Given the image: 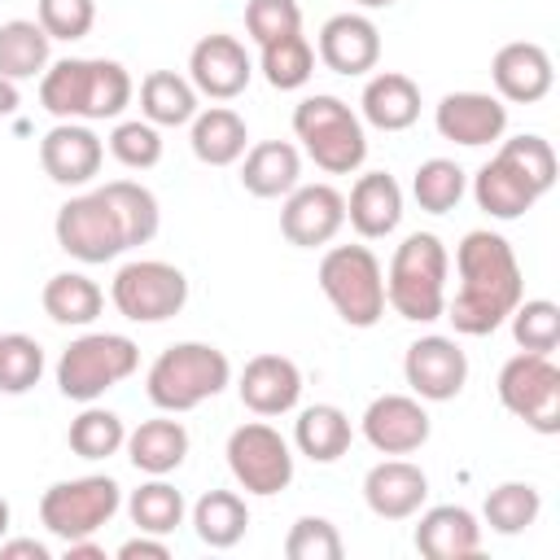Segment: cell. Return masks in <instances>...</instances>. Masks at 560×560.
I'll return each instance as SVG.
<instances>
[{"label": "cell", "mask_w": 560, "mask_h": 560, "mask_svg": "<svg viewBox=\"0 0 560 560\" xmlns=\"http://www.w3.org/2000/svg\"><path fill=\"white\" fill-rule=\"evenodd\" d=\"M455 271H459V289L442 315L464 337H490L499 324H508V315L525 298L516 249L508 245V236H499L490 228L464 232V241L455 249Z\"/></svg>", "instance_id": "1"}, {"label": "cell", "mask_w": 560, "mask_h": 560, "mask_svg": "<svg viewBox=\"0 0 560 560\" xmlns=\"http://www.w3.org/2000/svg\"><path fill=\"white\" fill-rule=\"evenodd\" d=\"M136 96L122 61L109 57H61L39 74V105L57 122H105L118 118Z\"/></svg>", "instance_id": "2"}, {"label": "cell", "mask_w": 560, "mask_h": 560, "mask_svg": "<svg viewBox=\"0 0 560 560\" xmlns=\"http://www.w3.org/2000/svg\"><path fill=\"white\" fill-rule=\"evenodd\" d=\"M551 188H556V149L534 131L499 140L494 158L481 162V171L472 175V201L503 223L529 214L534 201L547 197Z\"/></svg>", "instance_id": "3"}, {"label": "cell", "mask_w": 560, "mask_h": 560, "mask_svg": "<svg viewBox=\"0 0 560 560\" xmlns=\"http://www.w3.org/2000/svg\"><path fill=\"white\" fill-rule=\"evenodd\" d=\"M232 385V363L210 341H175L166 346L144 376V394L158 411H192L206 398H219Z\"/></svg>", "instance_id": "4"}, {"label": "cell", "mask_w": 560, "mask_h": 560, "mask_svg": "<svg viewBox=\"0 0 560 560\" xmlns=\"http://www.w3.org/2000/svg\"><path fill=\"white\" fill-rule=\"evenodd\" d=\"M446 271L451 254L433 232H411L385 271V306L411 324H433L446 311Z\"/></svg>", "instance_id": "5"}, {"label": "cell", "mask_w": 560, "mask_h": 560, "mask_svg": "<svg viewBox=\"0 0 560 560\" xmlns=\"http://www.w3.org/2000/svg\"><path fill=\"white\" fill-rule=\"evenodd\" d=\"M293 136L302 140L306 158L324 171V175H350L363 166L368 158V136H363V118L328 92L302 96L293 105Z\"/></svg>", "instance_id": "6"}, {"label": "cell", "mask_w": 560, "mask_h": 560, "mask_svg": "<svg viewBox=\"0 0 560 560\" xmlns=\"http://www.w3.org/2000/svg\"><path fill=\"white\" fill-rule=\"evenodd\" d=\"M319 289L350 328H372L385 315V271L368 245H332L319 258Z\"/></svg>", "instance_id": "7"}, {"label": "cell", "mask_w": 560, "mask_h": 560, "mask_svg": "<svg viewBox=\"0 0 560 560\" xmlns=\"http://www.w3.org/2000/svg\"><path fill=\"white\" fill-rule=\"evenodd\" d=\"M140 368V346L122 332H83L57 359V389L74 402H96Z\"/></svg>", "instance_id": "8"}, {"label": "cell", "mask_w": 560, "mask_h": 560, "mask_svg": "<svg viewBox=\"0 0 560 560\" xmlns=\"http://www.w3.org/2000/svg\"><path fill=\"white\" fill-rule=\"evenodd\" d=\"M118 508H122V486L105 472H92V477L52 481L39 499V521L52 538L74 542V538H92L101 525H109Z\"/></svg>", "instance_id": "9"}, {"label": "cell", "mask_w": 560, "mask_h": 560, "mask_svg": "<svg viewBox=\"0 0 560 560\" xmlns=\"http://www.w3.org/2000/svg\"><path fill=\"white\" fill-rule=\"evenodd\" d=\"M109 302L131 324H162V319H171V315L184 311V302H188V276L175 262L136 258V262H122L118 267L114 284H109Z\"/></svg>", "instance_id": "10"}, {"label": "cell", "mask_w": 560, "mask_h": 560, "mask_svg": "<svg viewBox=\"0 0 560 560\" xmlns=\"http://www.w3.org/2000/svg\"><path fill=\"white\" fill-rule=\"evenodd\" d=\"M499 402L534 433H560V368L551 363V354L516 350L499 368Z\"/></svg>", "instance_id": "11"}, {"label": "cell", "mask_w": 560, "mask_h": 560, "mask_svg": "<svg viewBox=\"0 0 560 560\" xmlns=\"http://www.w3.org/2000/svg\"><path fill=\"white\" fill-rule=\"evenodd\" d=\"M228 468L245 494H280L293 481V451L267 420H245L228 433Z\"/></svg>", "instance_id": "12"}, {"label": "cell", "mask_w": 560, "mask_h": 560, "mask_svg": "<svg viewBox=\"0 0 560 560\" xmlns=\"http://www.w3.org/2000/svg\"><path fill=\"white\" fill-rule=\"evenodd\" d=\"M52 236H57V245H61L70 258H79V262H88V267H92V262H109V258H118L122 249H131L127 236H122V223H118V214L109 210V201L101 197V188L70 197V201L57 210V219H52Z\"/></svg>", "instance_id": "13"}, {"label": "cell", "mask_w": 560, "mask_h": 560, "mask_svg": "<svg viewBox=\"0 0 560 560\" xmlns=\"http://www.w3.org/2000/svg\"><path fill=\"white\" fill-rule=\"evenodd\" d=\"M402 376L420 402H451L468 385V354L455 337H416L402 354Z\"/></svg>", "instance_id": "14"}, {"label": "cell", "mask_w": 560, "mask_h": 560, "mask_svg": "<svg viewBox=\"0 0 560 560\" xmlns=\"http://www.w3.org/2000/svg\"><path fill=\"white\" fill-rule=\"evenodd\" d=\"M346 228V197L332 184H298L284 192L280 232L298 249H319Z\"/></svg>", "instance_id": "15"}, {"label": "cell", "mask_w": 560, "mask_h": 560, "mask_svg": "<svg viewBox=\"0 0 560 560\" xmlns=\"http://www.w3.org/2000/svg\"><path fill=\"white\" fill-rule=\"evenodd\" d=\"M363 438L372 451L381 455H411L429 442L433 433V420L424 411V402L416 394H381L368 402L363 420H359Z\"/></svg>", "instance_id": "16"}, {"label": "cell", "mask_w": 560, "mask_h": 560, "mask_svg": "<svg viewBox=\"0 0 560 560\" xmlns=\"http://www.w3.org/2000/svg\"><path fill=\"white\" fill-rule=\"evenodd\" d=\"M254 79V61L245 52V44L236 35H201L188 52V83L197 88V96L210 101H232L249 88Z\"/></svg>", "instance_id": "17"}, {"label": "cell", "mask_w": 560, "mask_h": 560, "mask_svg": "<svg viewBox=\"0 0 560 560\" xmlns=\"http://www.w3.org/2000/svg\"><path fill=\"white\" fill-rule=\"evenodd\" d=\"M433 127L442 140H455L464 149H481V144L503 140L508 105L490 92H446L433 109Z\"/></svg>", "instance_id": "18"}, {"label": "cell", "mask_w": 560, "mask_h": 560, "mask_svg": "<svg viewBox=\"0 0 560 560\" xmlns=\"http://www.w3.org/2000/svg\"><path fill=\"white\" fill-rule=\"evenodd\" d=\"M101 162H105V144H101V136L88 122H57L39 140V166L61 188L92 184L96 171H101Z\"/></svg>", "instance_id": "19"}, {"label": "cell", "mask_w": 560, "mask_h": 560, "mask_svg": "<svg viewBox=\"0 0 560 560\" xmlns=\"http://www.w3.org/2000/svg\"><path fill=\"white\" fill-rule=\"evenodd\" d=\"M490 79H494V92L499 101H512V105H534L551 92L556 83V66H551V52L534 39H512L494 52L490 61Z\"/></svg>", "instance_id": "20"}, {"label": "cell", "mask_w": 560, "mask_h": 560, "mask_svg": "<svg viewBox=\"0 0 560 560\" xmlns=\"http://www.w3.org/2000/svg\"><path fill=\"white\" fill-rule=\"evenodd\" d=\"M429 499V477L411 459H381L363 477V503L381 521H411Z\"/></svg>", "instance_id": "21"}, {"label": "cell", "mask_w": 560, "mask_h": 560, "mask_svg": "<svg viewBox=\"0 0 560 560\" xmlns=\"http://www.w3.org/2000/svg\"><path fill=\"white\" fill-rule=\"evenodd\" d=\"M236 394H241V402L254 416H284L302 398V368L289 354H271V350L267 354H254L241 368Z\"/></svg>", "instance_id": "22"}, {"label": "cell", "mask_w": 560, "mask_h": 560, "mask_svg": "<svg viewBox=\"0 0 560 560\" xmlns=\"http://www.w3.org/2000/svg\"><path fill=\"white\" fill-rule=\"evenodd\" d=\"M319 61L332 74H368L381 61V31L363 13H332L319 26Z\"/></svg>", "instance_id": "23"}, {"label": "cell", "mask_w": 560, "mask_h": 560, "mask_svg": "<svg viewBox=\"0 0 560 560\" xmlns=\"http://www.w3.org/2000/svg\"><path fill=\"white\" fill-rule=\"evenodd\" d=\"M411 542L429 560H468L481 551V521L459 503H438L420 512Z\"/></svg>", "instance_id": "24"}, {"label": "cell", "mask_w": 560, "mask_h": 560, "mask_svg": "<svg viewBox=\"0 0 560 560\" xmlns=\"http://www.w3.org/2000/svg\"><path fill=\"white\" fill-rule=\"evenodd\" d=\"M346 223L363 236V241H381L402 223V188L394 175L385 171H368L354 179L350 197H346Z\"/></svg>", "instance_id": "25"}, {"label": "cell", "mask_w": 560, "mask_h": 560, "mask_svg": "<svg viewBox=\"0 0 560 560\" xmlns=\"http://www.w3.org/2000/svg\"><path fill=\"white\" fill-rule=\"evenodd\" d=\"M363 122L376 131H407L420 118V88L398 70H376L359 96Z\"/></svg>", "instance_id": "26"}, {"label": "cell", "mask_w": 560, "mask_h": 560, "mask_svg": "<svg viewBox=\"0 0 560 560\" xmlns=\"http://www.w3.org/2000/svg\"><path fill=\"white\" fill-rule=\"evenodd\" d=\"M302 184V153L289 140H258L241 158V188L254 197H284Z\"/></svg>", "instance_id": "27"}, {"label": "cell", "mask_w": 560, "mask_h": 560, "mask_svg": "<svg viewBox=\"0 0 560 560\" xmlns=\"http://www.w3.org/2000/svg\"><path fill=\"white\" fill-rule=\"evenodd\" d=\"M122 446L140 472L166 477L188 459V429L179 420H171V411H166V416H153V420H140L136 429H127Z\"/></svg>", "instance_id": "28"}, {"label": "cell", "mask_w": 560, "mask_h": 560, "mask_svg": "<svg viewBox=\"0 0 560 560\" xmlns=\"http://www.w3.org/2000/svg\"><path fill=\"white\" fill-rule=\"evenodd\" d=\"M188 144L197 153V162L206 166H232L245 158L249 149V131H245V118L228 105H210V109H197L192 122H188Z\"/></svg>", "instance_id": "29"}, {"label": "cell", "mask_w": 560, "mask_h": 560, "mask_svg": "<svg viewBox=\"0 0 560 560\" xmlns=\"http://www.w3.org/2000/svg\"><path fill=\"white\" fill-rule=\"evenodd\" d=\"M350 438H354L350 416H346L341 407H332V402L302 407L298 420H293V446H298L306 459H315V464L341 459V455L350 451Z\"/></svg>", "instance_id": "30"}, {"label": "cell", "mask_w": 560, "mask_h": 560, "mask_svg": "<svg viewBox=\"0 0 560 560\" xmlns=\"http://www.w3.org/2000/svg\"><path fill=\"white\" fill-rule=\"evenodd\" d=\"M39 302H44V315H48L52 324L88 328V324L101 315L105 293H101V284H96L92 276H83V271H57V276H48Z\"/></svg>", "instance_id": "31"}, {"label": "cell", "mask_w": 560, "mask_h": 560, "mask_svg": "<svg viewBox=\"0 0 560 560\" xmlns=\"http://www.w3.org/2000/svg\"><path fill=\"white\" fill-rule=\"evenodd\" d=\"M197 114V88L175 70H149L140 79V118L153 127H184Z\"/></svg>", "instance_id": "32"}, {"label": "cell", "mask_w": 560, "mask_h": 560, "mask_svg": "<svg viewBox=\"0 0 560 560\" xmlns=\"http://www.w3.org/2000/svg\"><path fill=\"white\" fill-rule=\"evenodd\" d=\"M192 529L206 547L214 551H228L245 538L249 529V508L236 490H206L197 503H192Z\"/></svg>", "instance_id": "33"}, {"label": "cell", "mask_w": 560, "mask_h": 560, "mask_svg": "<svg viewBox=\"0 0 560 560\" xmlns=\"http://www.w3.org/2000/svg\"><path fill=\"white\" fill-rule=\"evenodd\" d=\"M48 48L52 39L44 35V26L35 18H9L0 22V74L22 83L48 70Z\"/></svg>", "instance_id": "34"}, {"label": "cell", "mask_w": 560, "mask_h": 560, "mask_svg": "<svg viewBox=\"0 0 560 560\" xmlns=\"http://www.w3.org/2000/svg\"><path fill=\"white\" fill-rule=\"evenodd\" d=\"M101 197H105L109 210L118 214L122 236H127L131 249H136V245H149V241L158 236V228H162V206H158V197H153L144 184H136V179H109V184H101Z\"/></svg>", "instance_id": "35"}, {"label": "cell", "mask_w": 560, "mask_h": 560, "mask_svg": "<svg viewBox=\"0 0 560 560\" xmlns=\"http://www.w3.org/2000/svg\"><path fill=\"white\" fill-rule=\"evenodd\" d=\"M66 442H70V451H74L79 459H109V455L122 451L127 424H122L118 411L83 402V411H79V416L70 420V429H66Z\"/></svg>", "instance_id": "36"}, {"label": "cell", "mask_w": 560, "mask_h": 560, "mask_svg": "<svg viewBox=\"0 0 560 560\" xmlns=\"http://www.w3.org/2000/svg\"><path fill=\"white\" fill-rule=\"evenodd\" d=\"M258 70H262V79H267L276 92H298V88H306V79L315 74V48L306 44L302 31L280 35V39L262 44Z\"/></svg>", "instance_id": "37"}, {"label": "cell", "mask_w": 560, "mask_h": 560, "mask_svg": "<svg viewBox=\"0 0 560 560\" xmlns=\"http://www.w3.org/2000/svg\"><path fill=\"white\" fill-rule=\"evenodd\" d=\"M538 512H542V494H538V486H529V481H503V486H494V490L486 494V503H481L486 525H490L494 534H503V538L525 534V529L538 521Z\"/></svg>", "instance_id": "38"}, {"label": "cell", "mask_w": 560, "mask_h": 560, "mask_svg": "<svg viewBox=\"0 0 560 560\" xmlns=\"http://www.w3.org/2000/svg\"><path fill=\"white\" fill-rule=\"evenodd\" d=\"M127 516H131V525L140 529V534H175L179 525H184V494L171 486V481H162V477H153V481H144L140 490H131V499H127Z\"/></svg>", "instance_id": "39"}, {"label": "cell", "mask_w": 560, "mask_h": 560, "mask_svg": "<svg viewBox=\"0 0 560 560\" xmlns=\"http://www.w3.org/2000/svg\"><path fill=\"white\" fill-rule=\"evenodd\" d=\"M464 188H468V175H464V166L451 162V158H429V162H420L416 175H411V197H416V206L429 210V214L455 210L459 197H464Z\"/></svg>", "instance_id": "40"}, {"label": "cell", "mask_w": 560, "mask_h": 560, "mask_svg": "<svg viewBox=\"0 0 560 560\" xmlns=\"http://www.w3.org/2000/svg\"><path fill=\"white\" fill-rule=\"evenodd\" d=\"M508 319H512V337L521 350L551 354L560 346V306L551 298H529V302L521 298Z\"/></svg>", "instance_id": "41"}, {"label": "cell", "mask_w": 560, "mask_h": 560, "mask_svg": "<svg viewBox=\"0 0 560 560\" xmlns=\"http://www.w3.org/2000/svg\"><path fill=\"white\" fill-rule=\"evenodd\" d=\"M44 376V346L26 332L0 337V394H26Z\"/></svg>", "instance_id": "42"}, {"label": "cell", "mask_w": 560, "mask_h": 560, "mask_svg": "<svg viewBox=\"0 0 560 560\" xmlns=\"http://www.w3.org/2000/svg\"><path fill=\"white\" fill-rule=\"evenodd\" d=\"M284 556L289 560H341L346 542L328 516H298L293 529L284 534Z\"/></svg>", "instance_id": "43"}, {"label": "cell", "mask_w": 560, "mask_h": 560, "mask_svg": "<svg viewBox=\"0 0 560 560\" xmlns=\"http://www.w3.org/2000/svg\"><path fill=\"white\" fill-rule=\"evenodd\" d=\"M109 153L127 166V171H149L162 162V131L144 118H127L109 131Z\"/></svg>", "instance_id": "44"}, {"label": "cell", "mask_w": 560, "mask_h": 560, "mask_svg": "<svg viewBox=\"0 0 560 560\" xmlns=\"http://www.w3.org/2000/svg\"><path fill=\"white\" fill-rule=\"evenodd\" d=\"M35 22L44 26L48 39H83L96 22V0H39L35 4Z\"/></svg>", "instance_id": "45"}, {"label": "cell", "mask_w": 560, "mask_h": 560, "mask_svg": "<svg viewBox=\"0 0 560 560\" xmlns=\"http://www.w3.org/2000/svg\"><path fill=\"white\" fill-rule=\"evenodd\" d=\"M245 31L262 48L280 35L302 31V9H298V0H249L245 4Z\"/></svg>", "instance_id": "46"}, {"label": "cell", "mask_w": 560, "mask_h": 560, "mask_svg": "<svg viewBox=\"0 0 560 560\" xmlns=\"http://www.w3.org/2000/svg\"><path fill=\"white\" fill-rule=\"evenodd\" d=\"M166 556H171V542L162 534H140V529L118 547V560H166Z\"/></svg>", "instance_id": "47"}, {"label": "cell", "mask_w": 560, "mask_h": 560, "mask_svg": "<svg viewBox=\"0 0 560 560\" xmlns=\"http://www.w3.org/2000/svg\"><path fill=\"white\" fill-rule=\"evenodd\" d=\"M0 560H52L39 538H0Z\"/></svg>", "instance_id": "48"}, {"label": "cell", "mask_w": 560, "mask_h": 560, "mask_svg": "<svg viewBox=\"0 0 560 560\" xmlns=\"http://www.w3.org/2000/svg\"><path fill=\"white\" fill-rule=\"evenodd\" d=\"M66 560H105V547H96L92 538H74L66 542Z\"/></svg>", "instance_id": "49"}, {"label": "cell", "mask_w": 560, "mask_h": 560, "mask_svg": "<svg viewBox=\"0 0 560 560\" xmlns=\"http://www.w3.org/2000/svg\"><path fill=\"white\" fill-rule=\"evenodd\" d=\"M13 109H18V83L0 74V118H9Z\"/></svg>", "instance_id": "50"}, {"label": "cell", "mask_w": 560, "mask_h": 560, "mask_svg": "<svg viewBox=\"0 0 560 560\" xmlns=\"http://www.w3.org/2000/svg\"><path fill=\"white\" fill-rule=\"evenodd\" d=\"M9 521H13V512H9V499H0V538L9 534Z\"/></svg>", "instance_id": "51"}, {"label": "cell", "mask_w": 560, "mask_h": 560, "mask_svg": "<svg viewBox=\"0 0 560 560\" xmlns=\"http://www.w3.org/2000/svg\"><path fill=\"white\" fill-rule=\"evenodd\" d=\"M354 4H359V9H389L394 0H354Z\"/></svg>", "instance_id": "52"}]
</instances>
